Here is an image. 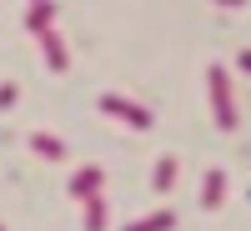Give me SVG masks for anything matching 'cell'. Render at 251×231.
<instances>
[{
  "instance_id": "obj_8",
  "label": "cell",
  "mask_w": 251,
  "mask_h": 231,
  "mask_svg": "<svg viewBox=\"0 0 251 231\" xmlns=\"http://www.w3.org/2000/svg\"><path fill=\"white\" fill-rule=\"evenodd\" d=\"M216 5H246V0H216Z\"/></svg>"
},
{
  "instance_id": "obj_1",
  "label": "cell",
  "mask_w": 251,
  "mask_h": 231,
  "mask_svg": "<svg viewBox=\"0 0 251 231\" xmlns=\"http://www.w3.org/2000/svg\"><path fill=\"white\" fill-rule=\"evenodd\" d=\"M211 116H216L221 131L236 126V101H231V86H226V71L221 66H211Z\"/></svg>"
},
{
  "instance_id": "obj_4",
  "label": "cell",
  "mask_w": 251,
  "mask_h": 231,
  "mask_svg": "<svg viewBox=\"0 0 251 231\" xmlns=\"http://www.w3.org/2000/svg\"><path fill=\"white\" fill-rule=\"evenodd\" d=\"M171 226V211H156V216H146V221H136L131 231H166Z\"/></svg>"
},
{
  "instance_id": "obj_6",
  "label": "cell",
  "mask_w": 251,
  "mask_h": 231,
  "mask_svg": "<svg viewBox=\"0 0 251 231\" xmlns=\"http://www.w3.org/2000/svg\"><path fill=\"white\" fill-rule=\"evenodd\" d=\"M171 176H176V161H161V171H156V186H161V191L171 186Z\"/></svg>"
},
{
  "instance_id": "obj_2",
  "label": "cell",
  "mask_w": 251,
  "mask_h": 231,
  "mask_svg": "<svg viewBox=\"0 0 251 231\" xmlns=\"http://www.w3.org/2000/svg\"><path fill=\"white\" fill-rule=\"evenodd\" d=\"M106 111L121 116V121H131V126H151V111H136L131 101H116V96H111V101H106Z\"/></svg>"
},
{
  "instance_id": "obj_7",
  "label": "cell",
  "mask_w": 251,
  "mask_h": 231,
  "mask_svg": "<svg viewBox=\"0 0 251 231\" xmlns=\"http://www.w3.org/2000/svg\"><path fill=\"white\" fill-rule=\"evenodd\" d=\"M236 66H241V71H251V51H241V60H236Z\"/></svg>"
},
{
  "instance_id": "obj_3",
  "label": "cell",
  "mask_w": 251,
  "mask_h": 231,
  "mask_svg": "<svg viewBox=\"0 0 251 231\" xmlns=\"http://www.w3.org/2000/svg\"><path fill=\"white\" fill-rule=\"evenodd\" d=\"M221 196H226V176H221V171H206V191H201V201H206V206H221Z\"/></svg>"
},
{
  "instance_id": "obj_5",
  "label": "cell",
  "mask_w": 251,
  "mask_h": 231,
  "mask_svg": "<svg viewBox=\"0 0 251 231\" xmlns=\"http://www.w3.org/2000/svg\"><path fill=\"white\" fill-rule=\"evenodd\" d=\"M96 181H100V171H80V176H75V191H80V196H91V186H96Z\"/></svg>"
}]
</instances>
